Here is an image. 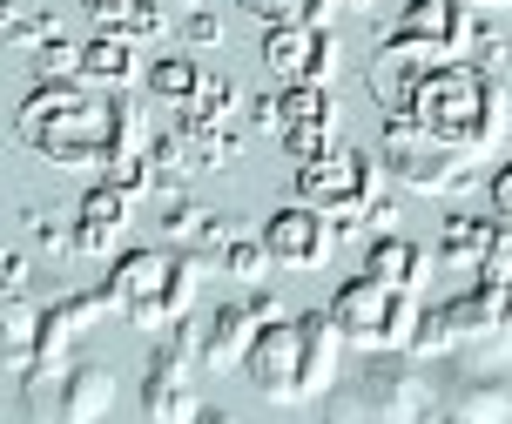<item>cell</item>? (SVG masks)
<instances>
[{"mask_svg":"<svg viewBox=\"0 0 512 424\" xmlns=\"http://www.w3.org/2000/svg\"><path fill=\"white\" fill-rule=\"evenodd\" d=\"M14 135L54 169H108L122 149H149L135 108L102 95L95 81H34L14 108Z\"/></svg>","mask_w":512,"mask_h":424,"instance_id":"obj_1","label":"cell"},{"mask_svg":"<svg viewBox=\"0 0 512 424\" xmlns=\"http://www.w3.org/2000/svg\"><path fill=\"white\" fill-rule=\"evenodd\" d=\"M405 115L418 128L445 135L452 149L479 155L506 135V88H499L486 68H472V61H445V68H432V75L411 88Z\"/></svg>","mask_w":512,"mask_h":424,"instance_id":"obj_2","label":"cell"},{"mask_svg":"<svg viewBox=\"0 0 512 424\" xmlns=\"http://www.w3.org/2000/svg\"><path fill=\"white\" fill-rule=\"evenodd\" d=\"M115 310H122L135 330H169L182 317H196V290H203V256H182V250H122L115 270L102 283Z\"/></svg>","mask_w":512,"mask_h":424,"instance_id":"obj_3","label":"cell"},{"mask_svg":"<svg viewBox=\"0 0 512 424\" xmlns=\"http://www.w3.org/2000/svg\"><path fill=\"white\" fill-rule=\"evenodd\" d=\"M14 404L21 424H102L115 404V371L108 364H34L27 377H14Z\"/></svg>","mask_w":512,"mask_h":424,"instance_id":"obj_4","label":"cell"},{"mask_svg":"<svg viewBox=\"0 0 512 424\" xmlns=\"http://www.w3.org/2000/svg\"><path fill=\"white\" fill-rule=\"evenodd\" d=\"M378 162L398 175L405 189H418V196H459L465 182H472V155L452 149L432 128H418L411 115H384Z\"/></svg>","mask_w":512,"mask_h":424,"instance_id":"obj_5","label":"cell"},{"mask_svg":"<svg viewBox=\"0 0 512 424\" xmlns=\"http://www.w3.org/2000/svg\"><path fill=\"white\" fill-rule=\"evenodd\" d=\"M378 169L384 162H371V155H358V149H331V155H317V162H297V196L290 202L324 209L337 229H364V216L384 202Z\"/></svg>","mask_w":512,"mask_h":424,"instance_id":"obj_6","label":"cell"},{"mask_svg":"<svg viewBox=\"0 0 512 424\" xmlns=\"http://www.w3.org/2000/svg\"><path fill=\"white\" fill-rule=\"evenodd\" d=\"M331 324L344 330V344L358 350H411V330H418V297H398L384 290L378 276H351L331 297Z\"/></svg>","mask_w":512,"mask_h":424,"instance_id":"obj_7","label":"cell"},{"mask_svg":"<svg viewBox=\"0 0 512 424\" xmlns=\"http://www.w3.org/2000/svg\"><path fill=\"white\" fill-rule=\"evenodd\" d=\"M351 391L371 404L378 424H418L438 404V391L425 384V371H418V357H398V350H371V364L358 371Z\"/></svg>","mask_w":512,"mask_h":424,"instance_id":"obj_8","label":"cell"},{"mask_svg":"<svg viewBox=\"0 0 512 424\" xmlns=\"http://www.w3.org/2000/svg\"><path fill=\"white\" fill-rule=\"evenodd\" d=\"M250 384L263 391L270 404H310V357H304V317H277L263 324L250 350Z\"/></svg>","mask_w":512,"mask_h":424,"instance_id":"obj_9","label":"cell"},{"mask_svg":"<svg viewBox=\"0 0 512 424\" xmlns=\"http://www.w3.org/2000/svg\"><path fill=\"white\" fill-rule=\"evenodd\" d=\"M263 61L283 88H331L337 75V34L310 21H277L263 27Z\"/></svg>","mask_w":512,"mask_h":424,"instance_id":"obj_10","label":"cell"},{"mask_svg":"<svg viewBox=\"0 0 512 424\" xmlns=\"http://www.w3.org/2000/svg\"><path fill=\"white\" fill-rule=\"evenodd\" d=\"M277 317H283V303L263 297V290H256L250 303H223V310H209V324H203V371H236V364H250L263 324H277Z\"/></svg>","mask_w":512,"mask_h":424,"instance_id":"obj_11","label":"cell"},{"mask_svg":"<svg viewBox=\"0 0 512 424\" xmlns=\"http://www.w3.org/2000/svg\"><path fill=\"white\" fill-rule=\"evenodd\" d=\"M337 236L344 229L324 216V209H310V202H283L277 216L263 223V243H270V256H277L283 270H324L337 250Z\"/></svg>","mask_w":512,"mask_h":424,"instance_id":"obj_12","label":"cell"},{"mask_svg":"<svg viewBox=\"0 0 512 424\" xmlns=\"http://www.w3.org/2000/svg\"><path fill=\"white\" fill-rule=\"evenodd\" d=\"M391 34L432 48L438 61H459V54L472 48V14H465V0H405V14H398Z\"/></svg>","mask_w":512,"mask_h":424,"instance_id":"obj_13","label":"cell"},{"mask_svg":"<svg viewBox=\"0 0 512 424\" xmlns=\"http://www.w3.org/2000/svg\"><path fill=\"white\" fill-rule=\"evenodd\" d=\"M128 216H135V196L128 189H115V182H95V189H81L75 216H68V229H75V256H102L122 243Z\"/></svg>","mask_w":512,"mask_h":424,"instance_id":"obj_14","label":"cell"},{"mask_svg":"<svg viewBox=\"0 0 512 424\" xmlns=\"http://www.w3.org/2000/svg\"><path fill=\"white\" fill-rule=\"evenodd\" d=\"M108 310H115V297H108V290H75V297L48 303V310H41V364H68V357H75V344L102 324Z\"/></svg>","mask_w":512,"mask_h":424,"instance_id":"obj_15","label":"cell"},{"mask_svg":"<svg viewBox=\"0 0 512 424\" xmlns=\"http://www.w3.org/2000/svg\"><path fill=\"white\" fill-rule=\"evenodd\" d=\"M506 243V223L499 216H445V229H438V263L459 276H479L492 263V250Z\"/></svg>","mask_w":512,"mask_h":424,"instance_id":"obj_16","label":"cell"},{"mask_svg":"<svg viewBox=\"0 0 512 424\" xmlns=\"http://www.w3.org/2000/svg\"><path fill=\"white\" fill-rule=\"evenodd\" d=\"M364 276H378L384 290H398V297H418V290H425V276H432V263H425L418 243H405V236L391 229V236H371V250H364Z\"/></svg>","mask_w":512,"mask_h":424,"instance_id":"obj_17","label":"cell"},{"mask_svg":"<svg viewBox=\"0 0 512 424\" xmlns=\"http://www.w3.org/2000/svg\"><path fill=\"white\" fill-rule=\"evenodd\" d=\"M438 398L452 404L465 424H512V377H479V371L465 377L459 371Z\"/></svg>","mask_w":512,"mask_h":424,"instance_id":"obj_18","label":"cell"},{"mask_svg":"<svg viewBox=\"0 0 512 424\" xmlns=\"http://www.w3.org/2000/svg\"><path fill=\"white\" fill-rule=\"evenodd\" d=\"M135 48H142V41H128L122 27H102V34L88 41V54H81V81H95V88H128V81L142 75Z\"/></svg>","mask_w":512,"mask_h":424,"instance_id":"obj_19","label":"cell"},{"mask_svg":"<svg viewBox=\"0 0 512 424\" xmlns=\"http://www.w3.org/2000/svg\"><path fill=\"white\" fill-rule=\"evenodd\" d=\"M304 357H310V398L337 391V357H344V330L331 324V310L304 317Z\"/></svg>","mask_w":512,"mask_h":424,"instance_id":"obj_20","label":"cell"},{"mask_svg":"<svg viewBox=\"0 0 512 424\" xmlns=\"http://www.w3.org/2000/svg\"><path fill=\"white\" fill-rule=\"evenodd\" d=\"M0 337H7V371L14 377H27L34 364H41V310L27 297H7V317H0Z\"/></svg>","mask_w":512,"mask_h":424,"instance_id":"obj_21","label":"cell"},{"mask_svg":"<svg viewBox=\"0 0 512 424\" xmlns=\"http://www.w3.org/2000/svg\"><path fill=\"white\" fill-rule=\"evenodd\" d=\"M209 229H216V209H203V202H189L182 189H176L169 202H162V236H169V250H176V243H189V250L203 256Z\"/></svg>","mask_w":512,"mask_h":424,"instance_id":"obj_22","label":"cell"},{"mask_svg":"<svg viewBox=\"0 0 512 424\" xmlns=\"http://www.w3.org/2000/svg\"><path fill=\"white\" fill-rule=\"evenodd\" d=\"M176 115H182V122H203V128H236V81L230 75H203L196 101L176 108Z\"/></svg>","mask_w":512,"mask_h":424,"instance_id":"obj_23","label":"cell"},{"mask_svg":"<svg viewBox=\"0 0 512 424\" xmlns=\"http://www.w3.org/2000/svg\"><path fill=\"white\" fill-rule=\"evenodd\" d=\"M270 263H277V256H270V243H263V236H243V229H236L230 243H223V256H216V270L236 276V283H263V276H270Z\"/></svg>","mask_w":512,"mask_h":424,"instance_id":"obj_24","label":"cell"},{"mask_svg":"<svg viewBox=\"0 0 512 424\" xmlns=\"http://www.w3.org/2000/svg\"><path fill=\"white\" fill-rule=\"evenodd\" d=\"M196 88H203V68H196L189 54H169V61H155V68H149V95L176 101V108H189Z\"/></svg>","mask_w":512,"mask_h":424,"instance_id":"obj_25","label":"cell"},{"mask_svg":"<svg viewBox=\"0 0 512 424\" xmlns=\"http://www.w3.org/2000/svg\"><path fill=\"white\" fill-rule=\"evenodd\" d=\"M48 41H61V27H54V14H48V7H7V48L41 54Z\"/></svg>","mask_w":512,"mask_h":424,"instance_id":"obj_26","label":"cell"},{"mask_svg":"<svg viewBox=\"0 0 512 424\" xmlns=\"http://www.w3.org/2000/svg\"><path fill=\"white\" fill-rule=\"evenodd\" d=\"M445 350H459V324H452V310H445V303H438V310H418L411 357H445Z\"/></svg>","mask_w":512,"mask_h":424,"instance_id":"obj_27","label":"cell"},{"mask_svg":"<svg viewBox=\"0 0 512 424\" xmlns=\"http://www.w3.org/2000/svg\"><path fill=\"white\" fill-rule=\"evenodd\" d=\"M81 54H88V41H48L34 54V81H81Z\"/></svg>","mask_w":512,"mask_h":424,"instance_id":"obj_28","label":"cell"},{"mask_svg":"<svg viewBox=\"0 0 512 424\" xmlns=\"http://www.w3.org/2000/svg\"><path fill=\"white\" fill-rule=\"evenodd\" d=\"M21 229H27V243H34L41 256H68V250H75V229H61L54 216H41V209H27Z\"/></svg>","mask_w":512,"mask_h":424,"instance_id":"obj_29","label":"cell"},{"mask_svg":"<svg viewBox=\"0 0 512 424\" xmlns=\"http://www.w3.org/2000/svg\"><path fill=\"white\" fill-rule=\"evenodd\" d=\"M115 27H122L128 41H155V34L169 27V7H162V0H128V14Z\"/></svg>","mask_w":512,"mask_h":424,"instance_id":"obj_30","label":"cell"},{"mask_svg":"<svg viewBox=\"0 0 512 424\" xmlns=\"http://www.w3.org/2000/svg\"><path fill=\"white\" fill-rule=\"evenodd\" d=\"M182 34H189L196 48H216V41H223V21H216V7H196V14H182Z\"/></svg>","mask_w":512,"mask_h":424,"instance_id":"obj_31","label":"cell"},{"mask_svg":"<svg viewBox=\"0 0 512 424\" xmlns=\"http://www.w3.org/2000/svg\"><path fill=\"white\" fill-rule=\"evenodd\" d=\"M324 424H378V418H371V404H364L358 391H337L331 411H324Z\"/></svg>","mask_w":512,"mask_h":424,"instance_id":"obj_32","label":"cell"},{"mask_svg":"<svg viewBox=\"0 0 512 424\" xmlns=\"http://www.w3.org/2000/svg\"><path fill=\"white\" fill-rule=\"evenodd\" d=\"M250 14H263V27H277V21H304V0H243Z\"/></svg>","mask_w":512,"mask_h":424,"instance_id":"obj_33","label":"cell"},{"mask_svg":"<svg viewBox=\"0 0 512 424\" xmlns=\"http://www.w3.org/2000/svg\"><path fill=\"white\" fill-rule=\"evenodd\" d=\"M486 61H492L486 75H512V34H492V41H486Z\"/></svg>","mask_w":512,"mask_h":424,"instance_id":"obj_34","label":"cell"},{"mask_svg":"<svg viewBox=\"0 0 512 424\" xmlns=\"http://www.w3.org/2000/svg\"><path fill=\"white\" fill-rule=\"evenodd\" d=\"M7 297H27V250H7Z\"/></svg>","mask_w":512,"mask_h":424,"instance_id":"obj_35","label":"cell"},{"mask_svg":"<svg viewBox=\"0 0 512 424\" xmlns=\"http://www.w3.org/2000/svg\"><path fill=\"white\" fill-rule=\"evenodd\" d=\"M250 122H256V128H270V135H277V95H263V101H256V108H250Z\"/></svg>","mask_w":512,"mask_h":424,"instance_id":"obj_36","label":"cell"},{"mask_svg":"<svg viewBox=\"0 0 512 424\" xmlns=\"http://www.w3.org/2000/svg\"><path fill=\"white\" fill-rule=\"evenodd\" d=\"M418 424H465V418H459V411H452V404H445V398H438V404H432V411H425V418H418Z\"/></svg>","mask_w":512,"mask_h":424,"instance_id":"obj_37","label":"cell"},{"mask_svg":"<svg viewBox=\"0 0 512 424\" xmlns=\"http://www.w3.org/2000/svg\"><path fill=\"white\" fill-rule=\"evenodd\" d=\"M196 424H236V411H223V404H203V418Z\"/></svg>","mask_w":512,"mask_h":424,"instance_id":"obj_38","label":"cell"},{"mask_svg":"<svg viewBox=\"0 0 512 424\" xmlns=\"http://www.w3.org/2000/svg\"><path fill=\"white\" fill-rule=\"evenodd\" d=\"M344 7H371V0H344Z\"/></svg>","mask_w":512,"mask_h":424,"instance_id":"obj_39","label":"cell"}]
</instances>
